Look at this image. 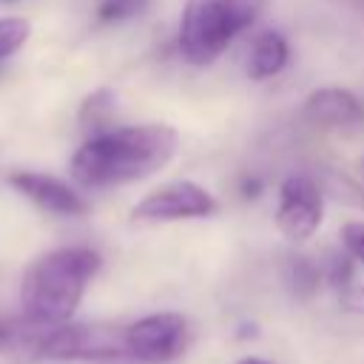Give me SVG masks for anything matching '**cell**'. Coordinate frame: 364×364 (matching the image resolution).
Masks as SVG:
<instances>
[{
	"mask_svg": "<svg viewBox=\"0 0 364 364\" xmlns=\"http://www.w3.org/2000/svg\"><path fill=\"white\" fill-rule=\"evenodd\" d=\"M14 3H20V0H0V6H14Z\"/></svg>",
	"mask_w": 364,
	"mask_h": 364,
	"instance_id": "21",
	"label": "cell"
},
{
	"mask_svg": "<svg viewBox=\"0 0 364 364\" xmlns=\"http://www.w3.org/2000/svg\"><path fill=\"white\" fill-rule=\"evenodd\" d=\"M338 301H341V307L350 310V313H364V284L353 282L350 287H344V290L338 293Z\"/></svg>",
	"mask_w": 364,
	"mask_h": 364,
	"instance_id": "17",
	"label": "cell"
},
{
	"mask_svg": "<svg viewBox=\"0 0 364 364\" xmlns=\"http://www.w3.org/2000/svg\"><path fill=\"white\" fill-rule=\"evenodd\" d=\"M341 245L358 264H364V222L361 219H350L341 225Z\"/></svg>",
	"mask_w": 364,
	"mask_h": 364,
	"instance_id": "15",
	"label": "cell"
},
{
	"mask_svg": "<svg viewBox=\"0 0 364 364\" xmlns=\"http://www.w3.org/2000/svg\"><path fill=\"white\" fill-rule=\"evenodd\" d=\"M324 219V199L307 173H290L279 185L276 228L287 242H307Z\"/></svg>",
	"mask_w": 364,
	"mask_h": 364,
	"instance_id": "7",
	"label": "cell"
},
{
	"mask_svg": "<svg viewBox=\"0 0 364 364\" xmlns=\"http://www.w3.org/2000/svg\"><path fill=\"white\" fill-rule=\"evenodd\" d=\"M102 256L91 247H57L37 256L20 279V310L28 327L51 330L80 307L85 287L100 273Z\"/></svg>",
	"mask_w": 364,
	"mask_h": 364,
	"instance_id": "2",
	"label": "cell"
},
{
	"mask_svg": "<svg viewBox=\"0 0 364 364\" xmlns=\"http://www.w3.org/2000/svg\"><path fill=\"white\" fill-rule=\"evenodd\" d=\"M216 210L219 205L208 188L191 179H179V182H168L151 191L148 196H142L131 208V219L159 225V222H182V219H208Z\"/></svg>",
	"mask_w": 364,
	"mask_h": 364,
	"instance_id": "6",
	"label": "cell"
},
{
	"mask_svg": "<svg viewBox=\"0 0 364 364\" xmlns=\"http://www.w3.org/2000/svg\"><path fill=\"white\" fill-rule=\"evenodd\" d=\"M145 6H148V0H102L97 9V20L100 23H122V20L142 14Z\"/></svg>",
	"mask_w": 364,
	"mask_h": 364,
	"instance_id": "12",
	"label": "cell"
},
{
	"mask_svg": "<svg viewBox=\"0 0 364 364\" xmlns=\"http://www.w3.org/2000/svg\"><path fill=\"white\" fill-rule=\"evenodd\" d=\"M264 0H185L179 17V54L191 65H210L222 51L250 28Z\"/></svg>",
	"mask_w": 364,
	"mask_h": 364,
	"instance_id": "3",
	"label": "cell"
},
{
	"mask_svg": "<svg viewBox=\"0 0 364 364\" xmlns=\"http://www.w3.org/2000/svg\"><path fill=\"white\" fill-rule=\"evenodd\" d=\"M179 134L162 122L119 125L91 134L71 156V179L82 188H117L162 171L176 154Z\"/></svg>",
	"mask_w": 364,
	"mask_h": 364,
	"instance_id": "1",
	"label": "cell"
},
{
	"mask_svg": "<svg viewBox=\"0 0 364 364\" xmlns=\"http://www.w3.org/2000/svg\"><path fill=\"white\" fill-rule=\"evenodd\" d=\"M28 20L23 17H0V63L14 57L28 40Z\"/></svg>",
	"mask_w": 364,
	"mask_h": 364,
	"instance_id": "11",
	"label": "cell"
},
{
	"mask_svg": "<svg viewBox=\"0 0 364 364\" xmlns=\"http://www.w3.org/2000/svg\"><path fill=\"white\" fill-rule=\"evenodd\" d=\"M48 361H88V358H122L125 338L122 327L108 324H57L46 330L34 347Z\"/></svg>",
	"mask_w": 364,
	"mask_h": 364,
	"instance_id": "5",
	"label": "cell"
},
{
	"mask_svg": "<svg viewBox=\"0 0 364 364\" xmlns=\"http://www.w3.org/2000/svg\"><path fill=\"white\" fill-rule=\"evenodd\" d=\"M259 188H262V182H259L256 176H253V179H250V176H247V179H242V196H245V199L259 196Z\"/></svg>",
	"mask_w": 364,
	"mask_h": 364,
	"instance_id": "18",
	"label": "cell"
},
{
	"mask_svg": "<svg viewBox=\"0 0 364 364\" xmlns=\"http://www.w3.org/2000/svg\"><path fill=\"white\" fill-rule=\"evenodd\" d=\"M236 364H270V361H264V358H256V355H245V358H239Z\"/></svg>",
	"mask_w": 364,
	"mask_h": 364,
	"instance_id": "20",
	"label": "cell"
},
{
	"mask_svg": "<svg viewBox=\"0 0 364 364\" xmlns=\"http://www.w3.org/2000/svg\"><path fill=\"white\" fill-rule=\"evenodd\" d=\"M9 185L46 213H54V216H85L88 213L85 196L51 173L17 171L9 176Z\"/></svg>",
	"mask_w": 364,
	"mask_h": 364,
	"instance_id": "8",
	"label": "cell"
},
{
	"mask_svg": "<svg viewBox=\"0 0 364 364\" xmlns=\"http://www.w3.org/2000/svg\"><path fill=\"white\" fill-rule=\"evenodd\" d=\"M324 279H327V284L336 293H341L344 287H350L355 282V259L347 250L338 253V256H333L330 264H327V270H324Z\"/></svg>",
	"mask_w": 364,
	"mask_h": 364,
	"instance_id": "13",
	"label": "cell"
},
{
	"mask_svg": "<svg viewBox=\"0 0 364 364\" xmlns=\"http://www.w3.org/2000/svg\"><path fill=\"white\" fill-rule=\"evenodd\" d=\"M287 60H290L287 37H284L282 31L267 28V31L256 34V40H253V46H250V54H247L245 71H247L250 80L262 82V80L276 77V74L287 65Z\"/></svg>",
	"mask_w": 364,
	"mask_h": 364,
	"instance_id": "10",
	"label": "cell"
},
{
	"mask_svg": "<svg viewBox=\"0 0 364 364\" xmlns=\"http://www.w3.org/2000/svg\"><path fill=\"white\" fill-rule=\"evenodd\" d=\"M122 338H125L128 358L139 364H171L179 355H185L191 330L182 313L162 310V313L142 316L131 321L128 327H122Z\"/></svg>",
	"mask_w": 364,
	"mask_h": 364,
	"instance_id": "4",
	"label": "cell"
},
{
	"mask_svg": "<svg viewBox=\"0 0 364 364\" xmlns=\"http://www.w3.org/2000/svg\"><path fill=\"white\" fill-rule=\"evenodd\" d=\"M9 344H11V333H9L6 327H0V353H3Z\"/></svg>",
	"mask_w": 364,
	"mask_h": 364,
	"instance_id": "19",
	"label": "cell"
},
{
	"mask_svg": "<svg viewBox=\"0 0 364 364\" xmlns=\"http://www.w3.org/2000/svg\"><path fill=\"white\" fill-rule=\"evenodd\" d=\"M304 119L321 128H358L364 122L361 100L347 88H316L304 100Z\"/></svg>",
	"mask_w": 364,
	"mask_h": 364,
	"instance_id": "9",
	"label": "cell"
},
{
	"mask_svg": "<svg viewBox=\"0 0 364 364\" xmlns=\"http://www.w3.org/2000/svg\"><path fill=\"white\" fill-rule=\"evenodd\" d=\"M318 282H321V270L307 262V259H293L290 264V284L296 290V296H310L318 290Z\"/></svg>",
	"mask_w": 364,
	"mask_h": 364,
	"instance_id": "14",
	"label": "cell"
},
{
	"mask_svg": "<svg viewBox=\"0 0 364 364\" xmlns=\"http://www.w3.org/2000/svg\"><path fill=\"white\" fill-rule=\"evenodd\" d=\"M108 108H111V94H108V91H100V94H94V97L85 100V105H82V119L91 122V125H102Z\"/></svg>",
	"mask_w": 364,
	"mask_h": 364,
	"instance_id": "16",
	"label": "cell"
}]
</instances>
